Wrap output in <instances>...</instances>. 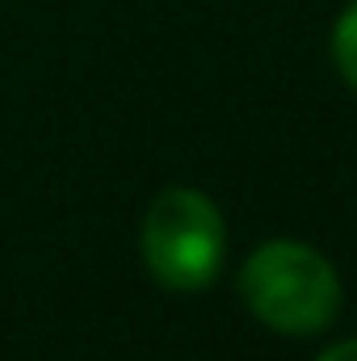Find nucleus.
<instances>
[{
  "label": "nucleus",
  "instance_id": "obj_1",
  "mask_svg": "<svg viewBox=\"0 0 357 361\" xmlns=\"http://www.w3.org/2000/svg\"><path fill=\"white\" fill-rule=\"evenodd\" d=\"M240 294L265 328L286 336L324 332L341 311L337 269L298 240L261 244L240 269Z\"/></svg>",
  "mask_w": 357,
  "mask_h": 361
},
{
  "label": "nucleus",
  "instance_id": "obj_2",
  "mask_svg": "<svg viewBox=\"0 0 357 361\" xmlns=\"http://www.w3.org/2000/svg\"><path fill=\"white\" fill-rule=\"evenodd\" d=\"M143 261L169 290H202L223 269L227 227L219 206L198 189H164L143 214Z\"/></svg>",
  "mask_w": 357,
  "mask_h": 361
},
{
  "label": "nucleus",
  "instance_id": "obj_3",
  "mask_svg": "<svg viewBox=\"0 0 357 361\" xmlns=\"http://www.w3.org/2000/svg\"><path fill=\"white\" fill-rule=\"evenodd\" d=\"M332 63H337L341 80L357 92V0L341 13V21L332 25Z\"/></svg>",
  "mask_w": 357,
  "mask_h": 361
},
{
  "label": "nucleus",
  "instance_id": "obj_4",
  "mask_svg": "<svg viewBox=\"0 0 357 361\" xmlns=\"http://www.w3.org/2000/svg\"><path fill=\"white\" fill-rule=\"evenodd\" d=\"M315 361H357V341H341V345L324 349Z\"/></svg>",
  "mask_w": 357,
  "mask_h": 361
}]
</instances>
